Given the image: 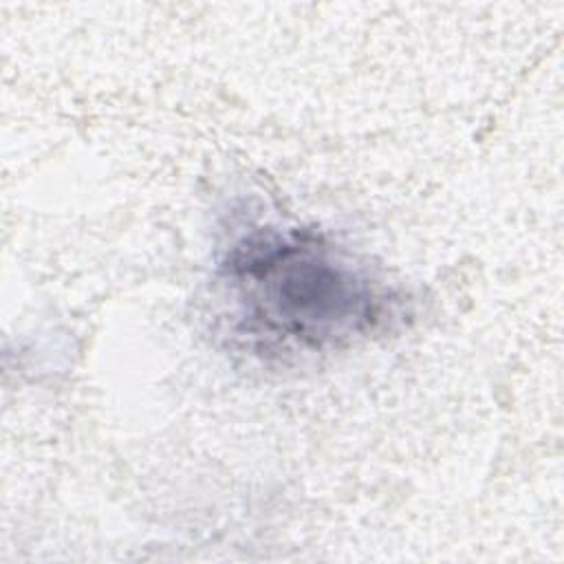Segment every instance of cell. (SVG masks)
<instances>
[{"instance_id":"1","label":"cell","mask_w":564,"mask_h":564,"mask_svg":"<svg viewBox=\"0 0 564 564\" xmlns=\"http://www.w3.org/2000/svg\"><path fill=\"white\" fill-rule=\"evenodd\" d=\"M220 317L258 357L352 346L397 317L401 300L364 260L304 227H253L216 267Z\"/></svg>"}]
</instances>
